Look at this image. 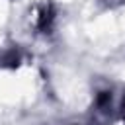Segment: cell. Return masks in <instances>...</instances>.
I'll list each match as a JSON object with an SVG mask.
<instances>
[{"mask_svg":"<svg viewBox=\"0 0 125 125\" xmlns=\"http://www.w3.org/2000/svg\"><path fill=\"white\" fill-rule=\"evenodd\" d=\"M121 117H123V121H125V100H123V105H121Z\"/></svg>","mask_w":125,"mask_h":125,"instance_id":"1","label":"cell"},{"mask_svg":"<svg viewBox=\"0 0 125 125\" xmlns=\"http://www.w3.org/2000/svg\"><path fill=\"white\" fill-rule=\"evenodd\" d=\"M105 2H111V0H105Z\"/></svg>","mask_w":125,"mask_h":125,"instance_id":"2","label":"cell"}]
</instances>
